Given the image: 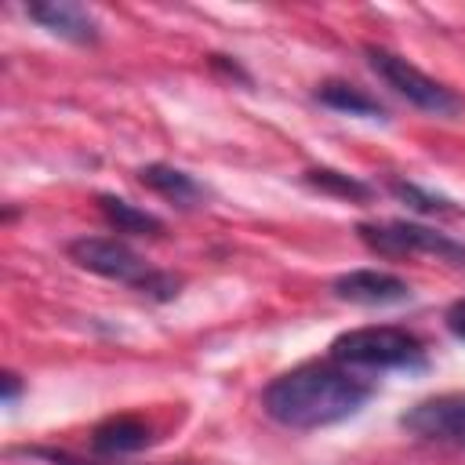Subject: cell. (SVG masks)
Wrapping results in <instances>:
<instances>
[{"mask_svg": "<svg viewBox=\"0 0 465 465\" xmlns=\"http://www.w3.org/2000/svg\"><path fill=\"white\" fill-rule=\"evenodd\" d=\"M443 320H447V331H450L454 338H461V341H465V298H458V302L447 309V316H443Z\"/></svg>", "mask_w": 465, "mask_h": 465, "instance_id": "cell-16", "label": "cell"}, {"mask_svg": "<svg viewBox=\"0 0 465 465\" xmlns=\"http://www.w3.org/2000/svg\"><path fill=\"white\" fill-rule=\"evenodd\" d=\"M69 258L80 269H87L94 276H105V280H116V283H127L131 291L149 294L156 302H171L182 287L178 276L153 269L142 254H134L127 243H120L113 236H80V240L69 243Z\"/></svg>", "mask_w": 465, "mask_h": 465, "instance_id": "cell-2", "label": "cell"}, {"mask_svg": "<svg viewBox=\"0 0 465 465\" xmlns=\"http://www.w3.org/2000/svg\"><path fill=\"white\" fill-rule=\"evenodd\" d=\"M316 102H323L327 109L334 113H349V116H371V120H381L385 116V105L367 94L363 87L356 84H345V80H327L316 87Z\"/></svg>", "mask_w": 465, "mask_h": 465, "instance_id": "cell-11", "label": "cell"}, {"mask_svg": "<svg viewBox=\"0 0 465 465\" xmlns=\"http://www.w3.org/2000/svg\"><path fill=\"white\" fill-rule=\"evenodd\" d=\"M374 396V385L331 363H305L272 378L262 392V411L283 429H323L345 421Z\"/></svg>", "mask_w": 465, "mask_h": 465, "instance_id": "cell-1", "label": "cell"}, {"mask_svg": "<svg viewBox=\"0 0 465 465\" xmlns=\"http://www.w3.org/2000/svg\"><path fill=\"white\" fill-rule=\"evenodd\" d=\"M18 389H22V381H18V374H4V403H15V396H18Z\"/></svg>", "mask_w": 465, "mask_h": 465, "instance_id": "cell-17", "label": "cell"}, {"mask_svg": "<svg viewBox=\"0 0 465 465\" xmlns=\"http://www.w3.org/2000/svg\"><path fill=\"white\" fill-rule=\"evenodd\" d=\"M153 425L138 414H116V418H105L102 425H94L91 432V447L98 454H134V450H145L153 443Z\"/></svg>", "mask_w": 465, "mask_h": 465, "instance_id": "cell-9", "label": "cell"}, {"mask_svg": "<svg viewBox=\"0 0 465 465\" xmlns=\"http://www.w3.org/2000/svg\"><path fill=\"white\" fill-rule=\"evenodd\" d=\"M389 189H392L396 200L411 203V207L421 211V214H458L454 200H447V196H440V193H429V189H421V185H414V182H392Z\"/></svg>", "mask_w": 465, "mask_h": 465, "instance_id": "cell-14", "label": "cell"}, {"mask_svg": "<svg viewBox=\"0 0 465 465\" xmlns=\"http://www.w3.org/2000/svg\"><path fill=\"white\" fill-rule=\"evenodd\" d=\"M331 291L341 302L352 305H400L411 298V283L396 272H381V269H352L334 276Z\"/></svg>", "mask_w": 465, "mask_h": 465, "instance_id": "cell-7", "label": "cell"}, {"mask_svg": "<svg viewBox=\"0 0 465 465\" xmlns=\"http://www.w3.org/2000/svg\"><path fill=\"white\" fill-rule=\"evenodd\" d=\"M363 54H367V65H371L400 98H407L414 109L432 113V116H461V113H465V98H461L454 87H447V84H440L436 76H429L425 69H418L414 62H407V58H400V54H392V51H385V47H374V44H367Z\"/></svg>", "mask_w": 465, "mask_h": 465, "instance_id": "cell-4", "label": "cell"}, {"mask_svg": "<svg viewBox=\"0 0 465 465\" xmlns=\"http://www.w3.org/2000/svg\"><path fill=\"white\" fill-rule=\"evenodd\" d=\"M138 182H142L145 189H153L156 196L178 203V207H196V203L207 196V189H203L189 171L171 167V163H145V167L138 171Z\"/></svg>", "mask_w": 465, "mask_h": 465, "instance_id": "cell-10", "label": "cell"}, {"mask_svg": "<svg viewBox=\"0 0 465 465\" xmlns=\"http://www.w3.org/2000/svg\"><path fill=\"white\" fill-rule=\"evenodd\" d=\"M400 425L414 432L418 440H436V443H454L465 447V392H443L414 403Z\"/></svg>", "mask_w": 465, "mask_h": 465, "instance_id": "cell-6", "label": "cell"}, {"mask_svg": "<svg viewBox=\"0 0 465 465\" xmlns=\"http://www.w3.org/2000/svg\"><path fill=\"white\" fill-rule=\"evenodd\" d=\"M331 360L341 367H414L425 360V345L418 334L403 327H352L331 341Z\"/></svg>", "mask_w": 465, "mask_h": 465, "instance_id": "cell-3", "label": "cell"}, {"mask_svg": "<svg viewBox=\"0 0 465 465\" xmlns=\"http://www.w3.org/2000/svg\"><path fill=\"white\" fill-rule=\"evenodd\" d=\"M98 211L116 232H131V236H160L163 232V222L156 214H149L120 196H98Z\"/></svg>", "mask_w": 465, "mask_h": 465, "instance_id": "cell-12", "label": "cell"}, {"mask_svg": "<svg viewBox=\"0 0 465 465\" xmlns=\"http://www.w3.org/2000/svg\"><path fill=\"white\" fill-rule=\"evenodd\" d=\"M356 236L363 247L385 258H414V254H432L443 262H465V243L450 240L447 232H436L418 222H360Z\"/></svg>", "mask_w": 465, "mask_h": 465, "instance_id": "cell-5", "label": "cell"}, {"mask_svg": "<svg viewBox=\"0 0 465 465\" xmlns=\"http://www.w3.org/2000/svg\"><path fill=\"white\" fill-rule=\"evenodd\" d=\"M25 454L44 458V461H51V465H94V461H80V458H73L69 450H47V447H33V450H25Z\"/></svg>", "mask_w": 465, "mask_h": 465, "instance_id": "cell-15", "label": "cell"}, {"mask_svg": "<svg viewBox=\"0 0 465 465\" xmlns=\"http://www.w3.org/2000/svg\"><path fill=\"white\" fill-rule=\"evenodd\" d=\"M305 185L320 189V193H331V196H341V200H367L371 196V185L345 174V171H334V167H312L305 171Z\"/></svg>", "mask_w": 465, "mask_h": 465, "instance_id": "cell-13", "label": "cell"}, {"mask_svg": "<svg viewBox=\"0 0 465 465\" xmlns=\"http://www.w3.org/2000/svg\"><path fill=\"white\" fill-rule=\"evenodd\" d=\"M29 18L36 25H44L47 33L69 40V44H94L98 40V18L73 0H44V4H29L25 7Z\"/></svg>", "mask_w": 465, "mask_h": 465, "instance_id": "cell-8", "label": "cell"}]
</instances>
